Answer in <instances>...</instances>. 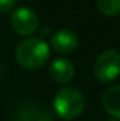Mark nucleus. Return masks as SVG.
<instances>
[{
	"mask_svg": "<svg viewBox=\"0 0 120 121\" xmlns=\"http://www.w3.org/2000/svg\"><path fill=\"white\" fill-rule=\"evenodd\" d=\"M85 108L83 93L72 86L62 87L54 97V113L62 120L78 118Z\"/></svg>",
	"mask_w": 120,
	"mask_h": 121,
	"instance_id": "f03ea898",
	"label": "nucleus"
},
{
	"mask_svg": "<svg viewBox=\"0 0 120 121\" xmlns=\"http://www.w3.org/2000/svg\"><path fill=\"white\" fill-rule=\"evenodd\" d=\"M97 10L106 17H115L120 14V0H96Z\"/></svg>",
	"mask_w": 120,
	"mask_h": 121,
	"instance_id": "6e6552de",
	"label": "nucleus"
},
{
	"mask_svg": "<svg viewBox=\"0 0 120 121\" xmlns=\"http://www.w3.org/2000/svg\"><path fill=\"white\" fill-rule=\"evenodd\" d=\"M48 72H50V76L54 82L64 85V83H69L74 79L75 66L66 58H57L51 62Z\"/></svg>",
	"mask_w": 120,
	"mask_h": 121,
	"instance_id": "423d86ee",
	"label": "nucleus"
},
{
	"mask_svg": "<svg viewBox=\"0 0 120 121\" xmlns=\"http://www.w3.org/2000/svg\"><path fill=\"white\" fill-rule=\"evenodd\" d=\"M119 54H120V52H119Z\"/></svg>",
	"mask_w": 120,
	"mask_h": 121,
	"instance_id": "f8f14e48",
	"label": "nucleus"
},
{
	"mask_svg": "<svg viewBox=\"0 0 120 121\" xmlns=\"http://www.w3.org/2000/svg\"><path fill=\"white\" fill-rule=\"evenodd\" d=\"M54 116H55V113H52L50 110H44V111L38 113L37 121H54Z\"/></svg>",
	"mask_w": 120,
	"mask_h": 121,
	"instance_id": "9d476101",
	"label": "nucleus"
},
{
	"mask_svg": "<svg viewBox=\"0 0 120 121\" xmlns=\"http://www.w3.org/2000/svg\"><path fill=\"white\" fill-rule=\"evenodd\" d=\"M18 0H0V13H9L14 9Z\"/></svg>",
	"mask_w": 120,
	"mask_h": 121,
	"instance_id": "1a4fd4ad",
	"label": "nucleus"
},
{
	"mask_svg": "<svg viewBox=\"0 0 120 121\" xmlns=\"http://www.w3.org/2000/svg\"><path fill=\"white\" fill-rule=\"evenodd\" d=\"M107 121H117V120H113V118H112V120H107Z\"/></svg>",
	"mask_w": 120,
	"mask_h": 121,
	"instance_id": "9b49d317",
	"label": "nucleus"
},
{
	"mask_svg": "<svg viewBox=\"0 0 120 121\" xmlns=\"http://www.w3.org/2000/svg\"><path fill=\"white\" fill-rule=\"evenodd\" d=\"M78 37L74 31L62 28V30L55 31L51 37H50V45L54 51H57L58 54L66 55V54H72L76 48H78Z\"/></svg>",
	"mask_w": 120,
	"mask_h": 121,
	"instance_id": "39448f33",
	"label": "nucleus"
},
{
	"mask_svg": "<svg viewBox=\"0 0 120 121\" xmlns=\"http://www.w3.org/2000/svg\"><path fill=\"white\" fill-rule=\"evenodd\" d=\"M10 26L18 35L31 37L38 30L40 21H38V16L34 10L27 9V7H20L11 13Z\"/></svg>",
	"mask_w": 120,
	"mask_h": 121,
	"instance_id": "20e7f679",
	"label": "nucleus"
},
{
	"mask_svg": "<svg viewBox=\"0 0 120 121\" xmlns=\"http://www.w3.org/2000/svg\"><path fill=\"white\" fill-rule=\"evenodd\" d=\"M102 104L105 111L113 118L120 121V85L107 87L102 96Z\"/></svg>",
	"mask_w": 120,
	"mask_h": 121,
	"instance_id": "0eeeda50",
	"label": "nucleus"
},
{
	"mask_svg": "<svg viewBox=\"0 0 120 121\" xmlns=\"http://www.w3.org/2000/svg\"><path fill=\"white\" fill-rule=\"evenodd\" d=\"M17 63L28 70L42 68L50 58V47L40 37H30L18 42L14 51Z\"/></svg>",
	"mask_w": 120,
	"mask_h": 121,
	"instance_id": "f257e3e1",
	"label": "nucleus"
},
{
	"mask_svg": "<svg viewBox=\"0 0 120 121\" xmlns=\"http://www.w3.org/2000/svg\"><path fill=\"white\" fill-rule=\"evenodd\" d=\"M93 73L103 83L113 82L120 75V54L115 49L103 51L93 63Z\"/></svg>",
	"mask_w": 120,
	"mask_h": 121,
	"instance_id": "7ed1b4c3",
	"label": "nucleus"
}]
</instances>
